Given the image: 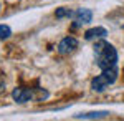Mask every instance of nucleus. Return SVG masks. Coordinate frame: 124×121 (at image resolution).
<instances>
[{
  "label": "nucleus",
  "instance_id": "1a4fd4ad",
  "mask_svg": "<svg viewBox=\"0 0 124 121\" xmlns=\"http://www.w3.org/2000/svg\"><path fill=\"white\" fill-rule=\"evenodd\" d=\"M55 17H56V18H73V17H75V12L66 9V7H60V9H56V12H55Z\"/></svg>",
  "mask_w": 124,
  "mask_h": 121
},
{
  "label": "nucleus",
  "instance_id": "39448f33",
  "mask_svg": "<svg viewBox=\"0 0 124 121\" xmlns=\"http://www.w3.org/2000/svg\"><path fill=\"white\" fill-rule=\"evenodd\" d=\"M109 85H111V83H109V80H108V78H106L103 73L98 75L96 78H93V80H91V88H93V91H96V93L104 91Z\"/></svg>",
  "mask_w": 124,
  "mask_h": 121
},
{
  "label": "nucleus",
  "instance_id": "9d476101",
  "mask_svg": "<svg viewBox=\"0 0 124 121\" xmlns=\"http://www.w3.org/2000/svg\"><path fill=\"white\" fill-rule=\"evenodd\" d=\"M12 35V28L8 25H0V40H7Z\"/></svg>",
  "mask_w": 124,
  "mask_h": 121
},
{
  "label": "nucleus",
  "instance_id": "0eeeda50",
  "mask_svg": "<svg viewBox=\"0 0 124 121\" xmlns=\"http://www.w3.org/2000/svg\"><path fill=\"white\" fill-rule=\"evenodd\" d=\"M108 35V30L103 27H94V28H89L85 32V38L86 40H96V38H104Z\"/></svg>",
  "mask_w": 124,
  "mask_h": 121
},
{
  "label": "nucleus",
  "instance_id": "6e6552de",
  "mask_svg": "<svg viewBox=\"0 0 124 121\" xmlns=\"http://www.w3.org/2000/svg\"><path fill=\"white\" fill-rule=\"evenodd\" d=\"M103 75H104L106 78L109 80V83L113 85L117 80V75H119V70H117V65L116 66H111V68H106V70H103Z\"/></svg>",
  "mask_w": 124,
  "mask_h": 121
},
{
  "label": "nucleus",
  "instance_id": "f8f14e48",
  "mask_svg": "<svg viewBox=\"0 0 124 121\" xmlns=\"http://www.w3.org/2000/svg\"><path fill=\"white\" fill-rule=\"evenodd\" d=\"M0 10H2V3H0Z\"/></svg>",
  "mask_w": 124,
  "mask_h": 121
},
{
  "label": "nucleus",
  "instance_id": "423d86ee",
  "mask_svg": "<svg viewBox=\"0 0 124 121\" xmlns=\"http://www.w3.org/2000/svg\"><path fill=\"white\" fill-rule=\"evenodd\" d=\"M108 116H109V111H91V113L75 114L73 118L75 120H103V118H108Z\"/></svg>",
  "mask_w": 124,
  "mask_h": 121
},
{
  "label": "nucleus",
  "instance_id": "f257e3e1",
  "mask_svg": "<svg viewBox=\"0 0 124 121\" xmlns=\"http://www.w3.org/2000/svg\"><path fill=\"white\" fill-rule=\"evenodd\" d=\"M94 55H96V65L103 71L106 68L117 65V52L116 48L104 40H98L94 43Z\"/></svg>",
  "mask_w": 124,
  "mask_h": 121
},
{
  "label": "nucleus",
  "instance_id": "f03ea898",
  "mask_svg": "<svg viewBox=\"0 0 124 121\" xmlns=\"http://www.w3.org/2000/svg\"><path fill=\"white\" fill-rule=\"evenodd\" d=\"M48 96H50V93L43 88H23V86H20V88H15L12 91V98L20 104L28 101H43Z\"/></svg>",
  "mask_w": 124,
  "mask_h": 121
},
{
  "label": "nucleus",
  "instance_id": "9b49d317",
  "mask_svg": "<svg viewBox=\"0 0 124 121\" xmlns=\"http://www.w3.org/2000/svg\"><path fill=\"white\" fill-rule=\"evenodd\" d=\"M5 91V80H3V76L0 75V93H3Z\"/></svg>",
  "mask_w": 124,
  "mask_h": 121
},
{
  "label": "nucleus",
  "instance_id": "7ed1b4c3",
  "mask_svg": "<svg viewBox=\"0 0 124 121\" xmlns=\"http://www.w3.org/2000/svg\"><path fill=\"white\" fill-rule=\"evenodd\" d=\"M78 45H79V42H78L75 37H65L60 43H58V53L60 55H71L73 52H76Z\"/></svg>",
  "mask_w": 124,
  "mask_h": 121
},
{
  "label": "nucleus",
  "instance_id": "20e7f679",
  "mask_svg": "<svg viewBox=\"0 0 124 121\" xmlns=\"http://www.w3.org/2000/svg\"><path fill=\"white\" fill-rule=\"evenodd\" d=\"M75 22H73V28H78V27H83L86 23H89L93 20V12L89 9H78L75 12Z\"/></svg>",
  "mask_w": 124,
  "mask_h": 121
}]
</instances>
